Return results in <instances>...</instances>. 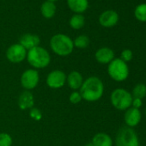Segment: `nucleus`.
Here are the masks:
<instances>
[{"mask_svg":"<svg viewBox=\"0 0 146 146\" xmlns=\"http://www.w3.org/2000/svg\"><path fill=\"white\" fill-rule=\"evenodd\" d=\"M79 92L83 100L89 102H95L102 97L104 94V84L98 77L91 76L84 81Z\"/></svg>","mask_w":146,"mask_h":146,"instance_id":"nucleus-1","label":"nucleus"},{"mask_svg":"<svg viewBox=\"0 0 146 146\" xmlns=\"http://www.w3.org/2000/svg\"><path fill=\"white\" fill-rule=\"evenodd\" d=\"M50 48L59 57H67L74 50L73 40L64 34H56L50 39Z\"/></svg>","mask_w":146,"mask_h":146,"instance_id":"nucleus-2","label":"nucleus"},{"mask_svg":"<svg viewBox=\"0 0 146 146\" xmlns=\"http://www.w3.org/2000/svg\"><path fill=\"white\" fill-rule=\"evenodd\" d=\"M26 59L33 69L40 70L46 68L50 64L51 55L46 48L38 46L28 51Z\"/></svg>","mask_w":146,"mask_h":146,"instance_id":"nucleus-3","label":"nucleus"},{"mask_svg":"<svg viewBox=\"0 0 146 146\" xmlns=\"http://www.w3.org/2000/svg\"><path fill=\"white\" fill-rule=\"evenodd\" d=\"M108 74L116 82H123L129 77V67L127 63L119 58H114L108 64Z\"/></svg>","mask_w":146,"mask_h":146,"instance_id":"nucleus-4","label":"nucleus"},{"mask_svg":"<svg viewBox=\"0 0 146 146\" xmlns=\"http://www.w3.org/2000/svg\"><path fill=\"white\" fill-rule=\"evenodd\" d=\"M132 96L131 94L122 88L115 89L110 96L111 104L114 108L119 111H125L131 107L132 103Z\"/></svg>","mask_w":146,"mask_h":146,"instance_id":"nucleus-5","label":"nucleus"},{"mask_svg":"<svg viewBox=\"0 0 146 146\" xmlns=\"http://www.w3.org/2000/svg\"><path fill=\"white\" fill-rule=\"evenodd\" d=\"M115 146H140L135 131L128 126L120 128L116 134Z\"/></svg>","mask_w":146,"mask_h":146,"instance_id":"nucleus-6","label":"nucleus"},{"mask_svg":"<svg viewBox=\"0 0 146 146\" xmlns=\"http://www.w3.org/2000/svg\"><path fill=\"white\" fill-rule=\"evenodd\" d=\"M20 83L25 90H32L35 89L40 83L39 71L35 69L30 68L25 70L21 75Z\"/></svg>","mask_w":146,"mask_h":146,"instance_id":"nucleus-7","label":"nucleus"},{"mask_svg":"<svg viewBox=\"0 0 146 146\" xmlns=\"http://www.w3.org/2000/svg\"><path fill=\"white\" fill-rule=\"evenodd\" d=\"M28 51L19 43L13 44L6 50V58L12 64H20L27 58Z\"/></svg>","mask_w":146,"mask_h":146,"instance_id":"nucleus-8","label":"nucleus"},{"mask_svg":"<svg viewBox=\"0 0 146 146\" xmlns=\"http://www.w3.org/2000/svg\"><path fill=\"white\" fill-rule=\"evenodd\" d=\"M66 74L61 70H53L46 78V85L52 90H58L66 84Z\"/></svg>","mask_w":146,"mask_h":146,"instance_id":"nucleus-9","label":"nucleus"},{"mask_svg":"<svg viewBox=\"0 0 146 146\" xmlns=\"http://www.w3.org/2000/svg\"><path fill=\"white\" fill-rule=\"evenodd\" d=\"M119 22V15L115 11L108 10L103 11L99 17V23L104 28H113Z\"/></svg>","mask_w":146,"mask_h":146,"instance_id":"nucleus-10","label":"nucleus"},{"mask_svg":"<svg viewBox=\"0 0 146 146\" xmlns=\"http://www.w3.org/2000/svg\"><path fill=\"white\" fill-rule=\"evenodd\" d=\"M142 119L141 112L139 109L135 108H129L128 109L125 110V114H124V120L126 125V126L133 128L137 126Z\"/></svg>","mask_w":146,"mask_h":146,"instance_id":"nucleus-11","label":"nucleus"},{"mask_svg":"<svg viewBox=\"0 0 146 146\" xmlns=\"http://www.w3.org/2000/svg\"><path fill=\"white\" fill-rule=\"evenodd\" d=\"M84 81L83 75L78 70H72L66 76V84L73 91L79 90Z\"/></svg>","mask_w":146,"mask_h":146,"instance_id":"nucleus-12","label":"nucleus"},{"mask_svg":"<svg viewBox=\"0 0 146 146\" xmlns=\"http://www.w3.org/2000/svg\"><path fill=\"white\" fill-rule=\"evenodd\" d=\"M95 58L96 60L101 64H108L112 60H113L114 58V52L113 49L103 46L99 48L96 53H95Z\"/></svg>","mask_w":146,"mask_h":146,"instance_id":"nucleus-13","label":"nucleus"},{"mask_svg":"<svg viewBox=\"0 0 146 146\" xmlns=\"http://www.w3.org/2000/svg\"><path fill=\"white\" fill-rule=\"evenodd\" d=\"M18 107L21 110H30L35 105V97L31 91L24 90L18 97Z\"/></svg>","mask_w":146,"mask_h":146,"instance_id":"nucleus-14","label":"nucleus"},{"mask_svg":"<svg viewBox=\"0 0 146 146\" xmlns=\"http://www.w3.org/2000/svg\"><path fill=\"white\" fill-rule=\"evenodd\" d=\"M40 39L37 35L34 34H25L22 35L19 40V44H21L27 51L40 46Z\"/></svg>","mask_w":146,"mask_h":146,"instance_id":"nucleus-15","label":"nucleus"},{"mask_svg":"<svg viewBox=\"0 0 146 146\" xmlns=\"http://www.w3.org/2000/svg\"><path fill=\"white\" fill-rule=\"evenodd\" d=\"M66 4L75 14H83L89 8V0H66Z\"/></svg>","mask_w":146,"mask_h":146,"instance_id":"nucleus-16","label":"nucleus"},{"mask_svg":"<svg viewBox=\"0 0 146 146\" xmlns=\"http://www.w3.org/2000/svg\"><path fill=\"white\" fill-rule=\"evenodd\" d=\"M91 143L94 144V146H113V138L105 132L96 133L93 137Z\"/></svg>","mask_w":146,"mask_h":146,"instance_id":"nucleus-17","label":"nucleus"},{"mask_svg":"<svg viewBox=\"0 0 146 146\" xmlns=\"http://www.w3.org/2000/svg\"><path fill=\"white\" fill-rule=\"evenodd\" d=\"M56 5L53 2L50 1H45L41 6H40V13L42 17L46 19H51L56 14Z\"/></svg>","mask_w":146,"mask_h":146,"instance_id":"nucleus-18","label":"nucleus"},{"mask_svg":"<svg viewBox=\"0 0 146 146\" xmlns=\"http://www.w3.org/2000/svg\"><path fill=\"white\" fill-rule=\"evenodd\" d=\"M84 24H85V18L83 14H74L69 20L70 27L75 30H79L83 29Z\"/></svg>","mask_w":146,"mask_h":146,"instance_id":"nucleus-19","label":"nucleus"},{"mask_svg":"<svg viewBox=\"0 0 146 146\" xmlns=\"http://www.w3.org/2000/svg\"><path fill=\"white\" fill-rule=\"evenodd\" d=\"M90 40L89 36L85 35H78V37L75 38L74 40H73L74 47H77L78 49H85L90 46Z\"/></svg>","mask_w":146,"mask_h":146,"instance_id":"nucleus-20","label":"nucleus"},{"mask_svg":"<svg viewBox=\"0 0 146 146\" xmlns=\"http://www.w3.org/2000/svg\"><path fill=\"white\" fill-rule=\"evenodd\" d=\"M132 98L141 99L143 100L146 96V85L143 84H137L131 91Z\"/></svg>","mask_w":146,"mask_h":146,"instance_id":"nucleus-21","label":"nucleus"},{"mask_svg":"<svg viewBox=\"0 0 146 146\" xmlns=\"http://www.w3.org/2000/svg\"><path fill=\"white\" fill-rule=\"evenodd\" d=\"M134 16L137 21L145 23L146 22V4L138 5L135 9Z\"/></svg>","mask_w":146,"mask_h":146,"instance_id":"nucleus-22","label":"nucleus"},{"mask_svg":"<svg viewBox=\"0 0 146 146\" xmlns=\"http://www.w3.org/2000/svg\"><path fill=\"white\" fill-rule=\"evenodd\" d=\"M13 143L12 137L7 132H0V146H11Z\"/></svg>","mask_w":146,"mask_h":146,"instance_id":"nucleus-23","label":"nucleus"},{"mask_svg":"<svg viewBox=\"0 0 146 146\" xmlns=\"http://www.w3.org/2000/svg\"><path fill=\"white\" fill-rule=\"evenodd\" d=\"M69 101L73 105H77V104L80 103L83 101V98H82V96H81L79 90L72 91L69 96Z\"/></svg>","mask_w":146,"mask_h":146,"instance_id":"nucleus-24","label":"nucleus"},{"mask_svg":"<svg viewBox=\"0 0 146 146\" xmlns=\"http://www.w3.org/2000/svg\"><path fill=\"white\" fill-rule=\"evenodd\" d=\"M133 58V52L130 49H124L122 52H121V54H120V59L123 60L124 62L125 63H128L130 62Z\"/></svg>","mask_w":146,"mask_h":146,"instance_id":"nucleus-25","label":"nucleus"},{"mask_svg":"<svg viewBox=\"0 0 146 146\" xmlns=\"http://www.w3.org/2000/svg\"><path fill=\"white\" fill-rule=\"evenodd\" d=\"M29 115L34 120H36V121L40 120L42 118V113L37 108H32L29 111Z\"/></svg>","mask_w":146,"mask_h":146,"instance_id":"nucleus-26","label":"nucleus"},{"mask_svg":"<svg viewBox=\"0 0 146 146\" xmlns=\"http://www.w3.org/2000/svg\"><path fill=\"white\" fill-rule=\"evenodd\" d=\"M142 100L141 99H137V98H133L132 100V103H131V107L132 108H137L139 109L141 107H142Z\"/></svg>","mask_w":146,"mask_h":146,"instance_id":"nucleus-27","label":"nucleus"},{"mask_svg":"<svg viewBox=\"0 0 146 146\" xmlns=\"http://www.w3.org/2000/svg\"><path fill=\"white\" fill-rule=\"evenodd\" d=\"M85 146H94V144H93V143H92L90 142V143H87V144H86Z\"/></svg>","mask_w":146,"mask_h":146,"instance_id":"nucleus-28","label":"nucleus"},{"mask_svg":"<svg viewBox=\"0 0 146 146\" xmlns=\"http://www.w3.org/2000/svg\"><path fill=\"white\" fill-rule=\"evenodd\" d=\"M47 1H50V2H53V3H55V2L58 1V0H47Z\"/></svg>","mask_w":146,"mask_h":146,"instance_id":"nucleus-29","label":"nucleus"},{"mask_svg":"<svg viewBox=\"0 0 146 146\" xmlns=\"http://www.w3.org/2000/svg\"><path fill=\"white\" fill-rule=\"evenodd\" d=\"M145 115H146V108H145Z\"/></svg>","mask_w":146,"mask_h":146,"instance_id":"nucleus-30","label":"nucleus"}]
</instances>
